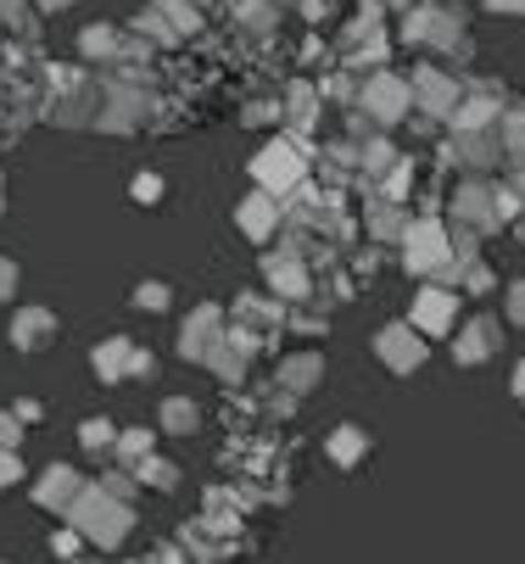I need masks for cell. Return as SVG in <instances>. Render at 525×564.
Returning a JSON list of instances; mask_svg holds the SVG:
<instances>
[{
  "instance_id": "7c38bea8",
  "label": "cell",
  "mask_w": 525,
  "mask_h": 564,
  "mask_svg": "<svg viewBox=\"0 0 525 564\" xmlns=\"http://www.w3.org/2000/svg\"><path fill=\"white\" fill-rule=\"evenodd\" d=\"M508 318H514V325H525V285L508 291Z\"/></svg>"
},
{
  "instance_id": "277c9868",
  "label": "cell",
  "mask_w": 525,
  "mask_h": 564,
  "mask_svg": "<svg viewBox=\"0 0 525 564\" xmlns=\"http://www.w3.org/2000/svg\"><path fill=\"white\" fill-rule=\"evenodd\" d=\"M497 352V325L492 318H475V325L459 336V364H486Z\"/></svg>"
},
{
  "instance_id": "5bb4252c",
  "label": "cell",
  "mask_w": 525,
  "mask_h": 564,
  "mask_svg": "<svg viewBox=\"0 0 525 564\" xmlns=\"http://www.w3.org/2000/svg\"><path fill=\"white\" fill-rule=\"evenodd\" d=\"M168 420H174V425H179V431H185V425H196V414H190V409H185V402H179V409H168Z\"/></svg>"
},
{
  "instance_id": "52a82bcc",
  "label": "cell",
  "mask_w": 525,
  "mask_h": 564,
  "mask_svg": "<svg viewBox=\"0 0 525 564\" xmlns=\"http://www.w3.org/2000/svg\"><path fill=\"white\" fill-rule=\"evenodd\" d=\"M330 453H336V464H358V458H363V436H358V431H336Z\"/></svg>"
},
{
  "instance_id": "9c48e42d",
  "label": "cell",
  "mask_w": 525,
  "mask_h": 564,
  "mask_svg": "<svg viewBox=\"0 0 525 564\" xmlns=\"http://www.w3.org/2000/svg\"><path fill=\"white\" fill-rule=\"evenodd\" d=\"M381 96H374V107H381V118H397L403 107H408V96H403V85H374Z\"/></svg>"
},
{
  "instance_id": "8fae6325",
  "label": "cell",
  "mask_w": 525,
  "mask_h": 564,
  "mask_svg": "<svg viewBox=\"0 0 525 564\" xmlns=\"http://www.w3.org/2000/svg\"><path fill=\"white\" fill-rule=\"evenodd\" d=\"M118 358H129V347H118V341H112V347H101V375H107V380H112V375L123 369Z\"/></svg>"
},
{
  "instance_id": "ba28073f",
  "label": "cell",
  "mask_w": 525,
  "mask_h": 564,
  "mask_svg": "<svg viewBox=\"0 0 525 564\" xmlns=\"http://www.w3.org/2000/svg\"><path fill=\"white\" fill-rule=\"evenodd\" d=\"M29 341H51V318H45V313L18 318V347H29Z\"/></svg>"
},
{
  "instance_id": "3957f363",
  "label": "cell",
  "mask_w": 525,
  "mask_h": 564,
  "mask_svg": "<svg viewBox=\"0 0 525 564\" xmlns=\"http://www.w3.org/2000/svg\"><path fill=\"white\" fill-rule=\"evenodd\" d=\"M381 352H386V364H392V369H403V375H408V369H419L425 341H419L414 330H386V336H381Z\"/></svg>"
},
{
  "instance_id": "6da1fadb",
  "label": "cell",
  "mask_w": 525,
  "mask_h": 564,
  "mask_svg": "<svg viewBox=\"0 0 525 564\" xmlns=\"http://www.w3.org/2000/svg\"><path fill=\"white\" fill-rule=\"evenodd\" d=\"M408 263H414L419 274L453 269V263H447V235H441L436 224H414V229H408Z\"/></svg>"
},
{
  "instance_id": "2e32d148",
  "label": "cell",
  "mask_w": 525,
  "mask_h": 564,
  "mask_svg": "<svg viewBox=\"0 0 525 564\" xmlns=\"http://www.w3.org/2000/svg\"><path fill=\"white\" fill-rule=\"evenodd\" d=\"M497 12H525V0H492Z\"/></svg>"
},
{
  "instance_id": "e0dca14e",
  "label": "cell",
  "mask_w": 525,
  "mask_h": 564,
  "mask_svg": "<svg viewBox=\"0 0 525 564\" xmlns=\"http://www.w3.org/2000/svg\"><path fill=\"white\" fill-rule=\"evenodd\" d=\"M7 291H12V269H7V263H0V296H7Z\"/></svg>"
},
{
  "instance_id": "4fadbf2b",
  "label": "cell",
  "mask_w": 525,
  "mask_h": 564,
  "mask_svg": "<svg viewBox=\"0 0 525 564\" xmlns=\"http://www.w3.org/2000/svg\"><path fill=\"white\" fill-rule=\"evenodd\" d=\"M508 145H514V151H519V156H525V112H519V118H514V123H508Z\"/></svg>"
},
{
  "instance_id": "8992f818",
  "label": "cell",
  "mask_w": 525,
  "mask_h": 564,
  "mask_svg": "<svg viewBox=\"0 0 525 564\" xmlns=\"http://www.w3.org/2000/svg\"><path fill=\"white\" fill-rule=\"evenodd\" d=\"M459 218H464V229H492V202H486L481 185H464L459 191Z\"/></svg>"
},
{
  "instance_id": "5b68a950",
  "label": "cell",
  "mask_w": 525,
  "mask_h": 564,
  "mask_svg": "<svg viewBox=\"0 0 525 564\" xmlns=\"http://www.w3.org/2000/svg\"><path fill=\"white\" fill-rule=\"evenodd\" d=\"M419 101H425L430 112H453V107H459V85H453V78L425 73V78H419Z\"/></svg>"
},
{
  "instance_id": "d6986e66",
  "label": "cell",
  "mask_w": 525,
  "mask_h": 564,
  "mask_svg": "<svg viewBox=\"0 0 525 564\" xmlns=\"http://www.w3.org/2000/svg\"><path fill=\"white\" fill-rule=\"evenodd\" d=\"M519 191H525V180H519Z\"/></svg>"
},
{
  "instance_id": "7a4b0ae2",
  "label": "cell",
  "mask_w": 525,
  "mask_h": 564,
  "mask_svg": "<svg viewBox=\"0 0 525 564\" xmlns=\"http://www.w3.org/2000/svg\"><path fill=\"white\" fill-rule=\"evenodd\" d=\"M453 313H459V302L447 296V291H425L414 302V325L430 330V336H447V330H453Z\"/></svg>"
},
{
  "instance_id": "ac0fdd59",
  "label": "cell",
  "mask_w": 525,
  "mask_h": 564,
  "mask_svg": "<svg viewBox=\"0 0 525 564\" xmlns=\"http://www.w3.org/2000/svg\"><path fill=\"white\" fill-rule=\"evenodd\" d=\"M519 240H525V218H519Z\"/></svg>"
},
{
  "instance_id": "30bf717a",
  "label": "cell",
  "mask_w": 525,
  "mask_h": 564,
  "mask_svg": "<svg viewBox=\"0 0 525 564\" xmlns=\"http://www.w3.org/2000/svg\"><path fill=\"white\" fill-rule=\"evenodd\" d=\"M241 218H247V235H269V229H274V224H269V218H274V213H269V207H263V202H252V207H247V213H241Z\"/></svg>"
},
{
  "instance_id": "9a60e30c",
  "label": "cell",
  "mask_w": 525,
  "mask_h": 564,
  "mask_svg": "<svg viewBox=\"0 0 525 564\" xmlns=\"http://www.w3.org/2000/svg\"><path fill=\"white\" fill-rule=\"evenodd\" d=\"M12 475H18V458H0V487H7Z\"/></svg>"
}]
</instances>
